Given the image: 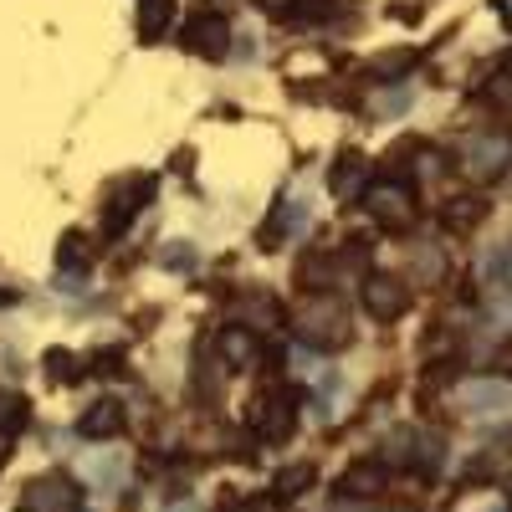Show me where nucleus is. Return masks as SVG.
<instances>
[{"label":"nucleus","mask_w":512,"mask_h":512,"mask_svg":"<svg viewBox=\"0 0 512 512\" xmlns=\"http://www.w3.org/2000/svg\"><path fill=\"white\" fill-rule=\"evenodd\" d=\"M308 221H313V210H308L303 200H287V205H282V216H277V226H282L287 236H303Z\"/></svg>","instance_id":"12"},{"label":"nucleus","mask_w":512,"mask_h":512,"mask_svg":"<svg viewBox=\"0 0 512 512\" xmlns=\"http://www.w3.org/2000/svg\"><path fill=\"white\" fill-rule=\"evenodd\" d=\"M502 16H507V21H512V0H502Z\"/></svg>","instance_id":"22"},{"label":"nucleus","mask_w":512,"mask_h":512,"mask_svg":"<svg viewBox=\"0 0 512 512\" xmlns=\"http://www.w3.org/2000/svg\"><path fill=\"white\" fill-rule=\"evenodd\" d=\"M226 512H277V507H272L267 497H231Z\"/></svg>","instance_id":"18"},{"label":"nucleus","mask_w":512,"mask_h":512,"mask_svg":"<svg viewBox=\"0 0 512 512\" xmlns=\"http://www.w3.org/2000/svg\"><path fill=\"white\" fill-rule=\"evenodd\" d=\"M16 512H77V487H72L62 472L36 477V482H26Z\"/></svg>","instance_id":"1"},{"label":"nucleus","mask_w":512,"mask_h":512,"mask_svg":"<svg viewBox=\"0 0 512 512\" xmlns=\"http://www.w3.org/2000/svg\"><path fill=\"white\" fill-rule=\"evenodd\" d=\"M487 98H492L497 108H512V72H502V77L487 82Z\"/></svg>","instance_id":"17"},{"label":"nucleus","mask_w":512,"mask_h":512,"mask_svg":"<svg viewBox=\"0 0 512 512\" xmlns=\"http://www.w3.org/2000/svg\"><path fill=\"white\" fill-rule=\"evenodd\" d=\"M379 487H384V461H359L338 477V492L344 497H374Z\"/></svg>","instance_id":"8"},{"label":"nucleus","mask_w":512,"mask_h":512,"mask_svg":"<svg viewBox=\"0 0 512 512\" xmlns=\"http://www.w3.org/2000/svg\"><path fill=\"white\" fill-rule=\"evenodd\" d=\"M169 512H200L195 502H175V507H169Z\"/></svg>","instance_id":"20"},{"label":"nucleus","mask_w":512,"mask_h":512,"mask_svg":"<svg viewBox=\"0 0 512 512\" xmlns=\"http://www.w3.org/2000/svg\"><path fill=\"white\" fill-rule=\"evenodd\" d=\"M185 41L200 52V57H226V21H216V16H200V21H190L185 26Z\"/></svg>","instance_id":"6"},{"label":"nucleus","mask_w":512,"mask_h":512,"mask_svg":"<svg viewBox=\"0 0 512 512\" xmlns=\"http://www.w3.org/2000/svg\"><path fill=\"white\" fill-rule=\"evenodd\" d=\"M82 436H93V441H103V436H118L123 431V405L118 400H98L88 415H82V425H77Z\"/></svg>","instance_id":"9"},{"label":"nucleus","mask_w":512,"mask_h":512,"mask_svg":"<svg viewBox=\"0 0 512 512\" xmlns=\"http://www.w3.org/2000/svg\"><path fill=\"white\" fill-rule=\"evenodd\" d=\"M226 359H231V364H246V359H251V338H246L241 328H226Z\"/></svg>","instance_id":"16"},{"label":"nucleus","mask_w":512,"mask_h":512,"mask_svg":"<svg viewBox=\"0 0 512 512\" xmlns=\"http://www.w3.org/2000/svg\"><path fill=\"white\" fill-rule=\"evenodd\" d=\"M359 185H364V159H344V164H338V175H333V190L349 195V190H359Z\"/></svg>","instance_id":"13"},{"label":"nucleus","mask_w":512,"mask_h":512,"mask_svg":"<svg viewBox=\"0 0 512 512\" xmlns=\"http://www.w3.org/2000/svg\"><path fill=\"white\" fill-rule=\"evenodd\" d=\"M313 487V466H287V472H277V482H272V492L287 502V497H303Z\"/></svg>","instance_id":"11"},{"label":"nucleus","mask_w":512,"mask_h":512,"mask_svg":"<svg viewBox=\"0 0 512 512\" xmlns=\"http://www.w3.org/2000/svg\"><path fill=\"white\" fill-rule=\"evenodd\" d=\"M466 410L472 415H507L512 410V390L507 384H492V379H477V384H466Z\"/></svg>","instance_id":"5"},{"label":"nucleus","mask_w":512,"mask_h":512,"mask_svg":"<svg viewBox=\"0 0 512 512\" xmlns=\"http://www.w3.org/2000/svg\"><path fill=\"white\" fill-rule=\"evenodd\" d=\"M502 164H512V144L487 134V139H472L466 144V175H477V180H492L502 175Z\"/></svg>","instance_id":"2"},{"label":"nucleus","mask_w":512,"mask_h":512,"mask_svg":"<svg viewBox=\"0 0 512 512\" xmlns=\"http://www.w3.org/2000/svg\"><path fill=\"white\" fill-rule=\"evenodd\" d=\"M303 333L313 338V344H338V338H344V333H338V308H333V303L313 308L308 323H303Z\"/></svg>","instance_id":"10"},{"label":"nucleus","mask_w":512,"mask_h":512,"mask_svg":"<svg viewBox=\"0 0 512 512\" xmlns=\"http://www.w3.org/2000/svg\"><path fill=\"white\" fill-rule=\"evenodd\" d=\"M395 512H405V507H395Z\"/></svg>","instance_id":"23"},{"label":"nucleus","mask_w":512,"mask_h":512,"mask_svg":"<svg viewBox=\"0 0 512 512\" xmlns=\"http://www.w3.org/2000/svg\"><path fill=\"white\" fill-rule=\"evenodd\" d=\"M169 21V0H149V11H139V31L144 36H159Z\"/></svg>","instance_id":"14"},{"label":"nucleus","mask_w":512,"mask_h":512,"mask_svg":"<svg viewBox=\"0 0 512 512\" xmlns=\"http://www.w3.org/2000/svg\"><path fill=\"white\" fill-rule=\"evenodd\" d=\"M292 425H297L292 395H267V400H256V436L287 441V436H292Z\"/></svg>","instance_id":"3"},{"label":"nucleus","mask_w":512,"mask_h":512,"mask_svg":"<svg viewBox=\"0 0 512 512\" xmlns=\"http://www.w3.org/2000/svg\"><path fill=\"white\" fill-rule=\"evenodd\" d=\"M369 210L379 221H390V226H405L410 221V195H405V185H379V190H369Z\"/></svg>","instance_id":"7"},{"label":"nucleus","mask_w":512,"mask_h":512,"mask_svg":"<svg viewBox=\"0 0 512 512\" xmlns=\"http://www.w3.org/2000/svg\"><path fill=\"white\" fill-rule=\"evenodd\" d=\"M364 308H369L374 318H400V313L410 308V292H405V282H395V277H369Z\"/></svg>","instance_id":"4"},{"label":"nucleus","mask_w":512,"mask_h":512,"mask_svg":"<svg viewBox=\"0 0 512 512\" xmlns=\"http://www.w3.org/2000/svg\"><path fill=\"white\" fill-rule=\"evenodd\" d=\"M262 6H272V11H282V6H287V0H262Z\"/></svg>","instance_id":"21"},{"label":"nucleus","mask_w":512,"mask_h":512,"mask_svg":"<svg viewBox=\"0 0 512 512\" xmlns=\"http://www.w3.org/2000/svg\"><path fill=\"white\" fill-rule=\"evenodd\" d=\"M88 472H93L98 482H118V466H113V461H103V456H93V466H88Z\"/></svg>","instance_id":"19"},{"label":"nucleus","mask_w":512,"mask_h":512,"mask_svg":"<svg viewBox=\"0 0 512 512\" xmlns=\"http://www.w3.org/2000/svg\"><path fill=\"white\" fill-rule=\"evenodd\" d=\"M21 420H26V400L0 390V431H11V425H21Z\"/></svg>","instance_id":"15"}]
</instances>
